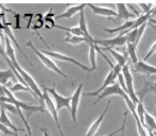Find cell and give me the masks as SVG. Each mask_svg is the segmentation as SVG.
<instances>
[{
  "label": "cell",
  "mask_w": 156,
  "mask_h": 136,
  "mask_svg": "<svg viewBox=\"0 0 156 136\" xmlns=\"http://www.w3.org/2000/svg\"><path fill=\"white\" fill-rule=\"evenodd\" d=\"M27 46L29 48H31L32 49V51H34V53L37 55V58L39 59V60L43 62V64L45 65L46 67L48 68V69H50V70H52V71H54L55 73H58V74H60V76H62L64 77V78H66L67 79L68 77H67V74L66 73H64V72L62 71V70L58 68V65L55 64V63L53 62V60H52L51 58H49L48 55H46V54H44L43 52L41 51V50H38V49H36L35 48V46L32 44V41H29L27 43Z\"/></svg>",
  "instance_id": "obj_2"
},
{
  "label": "cell",
  "mask_w": 156,
  "mask_h": 136,
  "mask_svg": "<svg viewBox=\"0 0 156 136\" xmlns=\"http://www.w3.org/2000/svg\"><path fill=\"white\" fill-rule=\"evenodd\" d=\"M134 71L138 72V73L146 74V76H152V74H156V67L141 60L137 64L134 65Z\"/></svg>",
  "instance_id": "obj_11"
},
{
  "label": "cell",
  "mask_w": 156,
  "mask_h": 136,
  "mask_svg": "<svg viewBox=\"0 0 156 136\" xmlns=\"http://www.w3.org/2000/svg\"><path fill=\"white\" fill-rule=\"evenodd\" d=\"M153 93L156 96V82H146L142 88L137 91V96L139 99H144L146 95Z\"/></svg>",
  "instance_id": "obj_19"
},
{
  "label": "cell",
  "mask_w": 156,
  "mask_h": 136,
  "mask_svg": "<svg viewBox=\"0 0 156 136\" xmlns=\"http://www.w3.org/2000/svg\"><path fill=\"white\" fill-rule=\"evenodd\" d=\"M117 80H118V74H117V72H116L115 70L111 69V70H109L108 73H107V76L105 77V80H104V82H103L102 86L99 87V88L97 89V91H90V93H87L86 95L87 96H90V97H96V96H99L101 93H102L103 91H105V89H106L107 87H109V86H112V85L115 84V83L117 82Z\"/></svg>",
  "instance_id": "obj_8"
},
{
  "label": "cell",
  "mask_w": 156,
  "mask_h": 136,
  "mask_svg": "<svg viewBox=\"0 0 156 136\" xmlns=\"http://www.w3.org/2000/svg\"><path fill=\"white\" fill-rule=\"evenodd\" d=\"M82 91H83V83H81V84H79V86L76 87V91H74L73 95L71 96L70 115H71V119H72V122H73V123L76 122V114H78V109H79V104H80Z\"/></svg>",
  "instance_id": "obj_9"
},
{
  "label": "cell",
  "mask_w": 156,
  "mask_h": 136,
  "mask_svg": "<svg viewBox=\"0 0 156 136\" xmlns=\"http://www.w3.org/2000/svg\"><path fill=\"white\" fill-rule=\"evenodd\" d=\"M5 87L9 89V91H11V93H13V94L17 93V91H29V93H31L35 98H37L36 95H35V94L33 93V91L29 88V87L26 86V85H23V84H21V83H14V84H12V83H9V84L6 85ZM37 99H38V98H37Z\"/></svg>",
  "instance_id": "obj_22"
},
{
  "label": "cell",
  "mask_w": 156,
  "mask_h": 136,
  "mask_svg": "<svg viewBox=\"0 0 156 136\" xmlns=\"http://www.w3.org/2000/svg\"><path fill=\"white\" fill-rule=\"evenodd\" d=\"M127 114H129V111H126L123 115V121H122V126H121V136H124V128H125V123H126V117Z\"/></svg>",
  "instance_id": "obj_34"
},
{
  "label": "cell",
  "mask_w": 156,
  "mask_h": 136,
  "mask_svg": "<svg viewBox=\"0 0 156 136\" xmlns=\"http://www.w3.org/2000/svg\"><path fill=\"white\" fill-rule=\"evenodd\" d=\"M85 6H87L86 3H81V4H74V5L69 6L68 9H66V11L62 14L58 15L55 17L56 19H61V18H71L73 15H76V13H80L81 11L84 10Z\"/></svg>",
  "instance_id": "obj_14"
},
{
  "label": "cell",
  "mask_w": 156,
  "mask_h": 136,
  "mask_svg": "<svg viewBox=\"0 0 156 136\" xmlns=\"http://www.w3.org/2000/svg\"><path fill=\"white\" fill-rule=\"evenodd\" d=\"M43 88H44V95H43V98H44V104L46 105L47 107L48 112L50 113V115L52 116V118L54 119L55 121L56 126H58V132H60L61 136H65L64 135V132L62 130V127H61V123H60V119H58V112L56 109V106H55V103H54L53 99L50 97V94L47 91V88L46 86L43 85Z\"/></svg>",
  "instance_id": "obj_3"
},
{
  "label": "cell",
  "mask_w": 156,
  "mask_h": 136,
  "mask_svg": "<svg viewBox=\"0 0 156 136\" xmlns=\"http://www.w3.org/2000/svg\"><path fill=\"white\" fill-rule=\"evenodd\" d=\"M96 46L97 45H94V44H89V60H90V63H91V71L97 69V64H96V52H97V49H96Z\"/></svg>",
  "instance_id": "obj_28"
},
{
  "label": "cell",
  "mask_w": 156,
  "mask_h": 136,
  "mask_svg": "<svg viewBox=\"0 0 156 136\" xmlns=\"http://www.w3.org/2000/svg\"><path fill=\"white\" fill-rule=\"evenodd\" d=\"M126 46H127V49H126L127 55H129V60L134 63V65L137 64V63L139 62L138 56H137V51H136V50H137V47L132 43H126Z\"/></svg>",
  "instance_id": "obj_24"
},
{
  "label": "cell",
  "mask_w": 156,
  "mask_h": 136,
  "mask_svg": "<svg viewBox=\"0 0 156 136\" xmlns=\"http://www.w3.org/2000/svg\"><path fill=\"white\" fill-rule=\"evenodd\" d=\"M0 131H1L3 134L5 135H12V136H17V132H14L13 130H11V129H9L8 127L3 126L2 123H0Z\"/></svg>",
  "instance_id": "obj_30"
},
{
  "label": "cell",
  "mask_w": 156,
  "mask_h": 136,
  "mask_svg": "<svg viewBox=\"0 0 156 136\" xmlns=\"http://www.w3.org/2000/svg\"><path fill=\"white\" fill-rule=\"evenodd\" d=\"M111 102H112L111 100H109V101L107 102V105H106V107L104 109V111H103L102 113H101V115L99 116L98 118H97L96 121H94V123L91 124L90 127H89L88 131H87V133H86V135H85V136H94V134H96L97 131H98L99 128H100L101 123H102L103 119H104L105 115H106L107 111H108V107H109V105H111Z\"/></svg>",
  "instance_id": "obj_13"
},
{
  "label": "cell",
  "mask_w": 156,
  "mask_h": 136,
  "mask_svg": "<svg viewBox=\"0 0 156 136\" xmlns=\"http://www.w3.org/2000/svg\"><path fill=\"white\" fill-rule=\"evenodd\" d=\"M122 73H123L125 84H126L127 96H129V99L134 102V104L137 105V103L139 102V98H138L137 93H136L135 88H134V79H133V76H132V72H131V69H129V66L127 64L125 65L123 68H122Z\"/></svg>",
  "instance_id": "obj_4"
},
{
  "label": "cell",
  "mask_w": 156,
  "mask_h": 136,
  "mask_svg": "<svg viewBox=\"0 0 156 136\" xmlns=\"http://www.w3.org/2000/svg\"><path fill=\"white\" fill-rule=\"evenodd\" d=\"M154 135L156 136V131H154Z\"/></svg>",
  "instance_id": "obj_41"
},
{
  "label": "cell",
  "mask_w": 156,
  "mask_h": 136,
  "mask_svg": "<svg viewBox=\"0 0 156 136\" xmlns=\"http://www.w3.org/2000/svg\"><path fill=\"white\" fill-rule=\"evenodd\" d=\"M116 6H117V14H118L117 19H123L125 21H129L132 20L131 18L136 16L134 13H131L127 10V6L125 3H117Z\"/></svg>",
  "instance_id": "obj_15"
},
{
  "label": "cell",
  "mask_w": 156,
  "mask_h": 136,
  "mask_svg": "<svg viewBox=\"0 0 156 136\" xmlns=\"http://www.w3.org/2000/svg\"><path fill=\"white\" fill-rule=\"evenodd\" d=\"M137 32H138V29H134L132 31H129V33L126 34V37H127V43H132L136 46V38H137ZM137 47V46H136Z\"/></svg>",
  "instance_id": "obj_29"
},
{
  "label": "cell",
  "mask_w": 156,
  "mask_h": 136,
  "mask_svg": "<svg viewBox=\"0 0 156 136\" xmlns=\"http://www.w3.org/2000/svg\"><path fill=\"white\" fill-rule=\"evenodd\" d=\"M0 123H2L3 126L8 127L9 129L13 130L14 132H25V129H21V128H17L15 127L14 124L12 123L11 119L9 118V116L6 115V112L5 109L1 106V113H0Z\"/></svg>",
  "instance_id": "obj_16"
},
{
  "label": "cell",
  "mask_w": 156,
  "mask_h": 136,
  "mask_svg": "<svg viewBox=\"0 0 156 136\" xmlns=\"http://www.w3.org/2000/svg\"><path fill=\"white\" fill-rule=\"evenodd\" d=\"M154 53H156V41H155L154 44H153L152 46H151V48L149 49L148 53H147V54H146V56L144 58V62H146L147 60H149V59H150L151 56H152Z\"/></svg>",
  "instance_id": "obj_31"
},
{
  "label": "cell",
  "mask_w": 156,
  "mask_h": 136,
  "mask_svg": "<svg viewBox=\"0 0 156 136\" xmlns=\"http://www.w3.org/2000/svg\"><path fill=\"white\" fill-rule=\"evenodd\" d=\"M41 131L44 132V136H50L49 132H48V130L45 128V127H44V128H41Z\"/></svg>",
  "instance_id": "obj_38"
},
{
  "label": "cell",
  "mask_w": 156,
  "mask_h": 136,
  "mask_svg": "<svg viewBox=\"0 0 156 136\" xmlns=\"http://www.w3.org/2000/svg\"><path fill=\"white\" fill-rule=\"evenodd\" d=\"M79 28L83 31V33L85 34V37L87 39L91 41V43L94 45V41H96V38H94L93 36L90 35L88 31V28H87V23H86V19H85V13H84V10L81 11L80 12V19H79Z\"/></svg>",
  "instance_id": "obj_18"
},
{
  "label": "cell",
  "mask_w": 156,
  "mask_h": 136,
  "mask_svg": "<svg viewBox=\"0 0 156 136\" xmlns=\"http://www.w3.org/2000/svg\"><path fill=\"white\" fill-rule=\"evenodd\" d=\"M55 28H58V29H61V30H64V31H66L67 33H70V34H72V35H76V36H83V37H85V34L83 33V31L79 27L68 28V27H64V26L56 25Z\"/></svg>",
  "instance_id": "obj_26"
},
{
  "label": "cell",
  "mask_w": 156,
  "mask_h": 136,
  "mask_svg": "<svg viewBox=\"0 0 156 136\" xmlns=\"http://www.w3.org/2000/svg\"><path fill=\"white\" fill-rule=\"evenodd\" d=\"M12 64L15 66V68H16L17 71L20 73V76L23 78V80L26 81L28 87H29V88L31 89L33 93L36 95V97L38 98V100H41V101L43 102V104H44V98H43L44 91H41V87H39V85L36 83V81L33 79V77L30 73H28V72L26 71L23 68H21L20 65L18 64V62H17V61H16V62H14V63H12Z\"/></svg>",
  "instance_id": "obj_1"
},
{
  "label": "cell",
  "mask_w": 156,
  "mask_h": 136,
  "mask_svg": "<svg viewBox=\"0 0 156 136\" xmlns=\"http://www.w3.org/2000/svg\"><path fill=\"white\" fill-rule=\"evenodd\" d=\"M105 50H108L109 52H111V54L114 56V59L116 60V62H117L118 65H120L122 68H123L125 65H126V58L123 55V54L119 53L118 51H116V50H114L113 48H104Z\"/></svg>",
  "instance_id": "obj_23"
},
{
  "label": "cell",
  "mask_w": 156,
  "mask_h": 136,
  "mask_svg": "<svg viewBox=\"0 0 156 136\" xmlns=\"http://www.w3.org/2000/svg\"><path fill=\"white\" fill-rule=\"evenodd\" d=\"M5 96V93H4V86H2L0 84V97H4Z\"/></svg>",
  "instance_id": "obj_37"
},
{
  "label": "cell",
  "mask_w": 156,
  "mask_h": 136,
  "mask_svg": "<svg viewBox=\"0 0 156 136\" xmlns=\"http://www.w3.org/2000/svg\"><path fill=\"white\" fill-rule=\"evenodd\" d=\"M154 117L156 118V106H155V109H154Z\"/></svg>",
  "instance_id": "obj_40"
},
{
  "label": "cell",
  "mask_w": 156,
  "mask_h": 136,
  "mask_svg": "<svg viewBox=\"0 0 156 136\" xmlns=\"http://www.w3.org/2000/svg\"><path fill=\"white\" fill-rule=\"evenodd\" d=\"M144 128L156 131V118L148 112H146L144 114Z\"/></svg>",
  "instance_id": "obj_25"
},
{
  "label": "cell",
  "mask_w": 156,
  "mask_h": 136,
  "mask_svg": "<svg viewBox=\"0 0 156 136\" xmlns=\"http://www.w3.org/2000/svg\"><path fill=\"white\" fill-rule=\"evenodd\" d=\"M66 35H67V37L63 41L64 43H69V44H71V45H79V44H81V43H87L89 45V44L91 43V41H89V39H87L86 37L76 36V35H72L70 33H67Z\"/></svg>",
  "instance_id": "obj_21"
},
{
  "label": "cell",
  "mask_w": 156,
  "mask_h": 136,
  "mask_svg": "<svg viewBox=\"0 0 156 136\" xmlns=\"http://www.w3.org/2000/svg\"><path fill=\"white\" fill-rule=\"evenodd\" d=\"M15 17H16V25H15V29H20V26H19V15L15 14Z\"/></svg>",
  "instance_id": "obj_35"
},
{
  "label": "cell",
  "mask_w": 156,
  "mask_h": 136,
  "mask_svg": "<svg viewBox=\"0 0 156 136\" xmlns=\"http://www.w3.org/2000/svg\"><path fill=\"white\" fill-rule=\"evenodd\" d=\"M146 109L144 105V99H139V102L136 105V113H137L138 117L140 119V122L142 123V126L144 127V114H146Z\"/></svg>",
  "instance_id": "obj_27"
},
{
  "label": "cell",
  "mask_w": 156,
  "mask_h": 136,
  "mask_svg": "<svg viewBox=\"0 0 156 136\" xmlns=\"http://www.w3.org/2000/svg\"><path fill=\"white\" fill-rule=\"evenodd\" d=\"M17 136H19V135H17Z\"/></svg>",
  "instance_id": "obj_42"
},
{
  "label": "cell",
  "mask_w": 156,
  "mask_h": 136,
  "mask_svg": "<svg viewBox=\"0 0 156 136\" xmlns=\"http://www.w3.org/2000/svg\"><path fill=\"white\" fill-rule=\"evenodd\" d=\"M149 23H154V25H156V20H155L154 18L150 19V20H149Z\"/></svg>",
  "instance_id": "obj_39"
},
{
  "label": "cell",
  "mask_w": 156,
  "mask_h": 136,
  "mask_svg": "<svg viewBox=\"0 0 156 136\" xmlns=\"http://www.w3.org/2000/svg\"><path fill=\"white\" fill-rule=\"evenodd\" d=\"M114 95H117V96H120V97L122 98V99H126L129 96H127V94L125 93V91L122 89V87L120 86V84L118 82H116L114 85H112V86L107 87L105 91H103L102 93L100 94V95L98 96V98H97L96 102L94 103V104H96V103H98L100 101L101 99H103V98L105 97H111V96H114Z\"/></svg>",
  "instance_id": "obj_7"
},
{
  "label": "cell",
  "mask_w": 156,
  "mask_h": 136,
  "mask_svg": "<svg viewBox=\"0 0 156 136\" xmlns=\"http://www.w3.org/2000/svg\"><path fill=\"white\" fill-rule=\"evenodd\" d=\"M2 19H3V23H2V26H3V31H4V33H5V35L6 36L9 37V38L11 39V41H13V43L15 44V45H16V47L18 48V50L19 51L21 52V53L23 54V55H25V58H26V60L28 61V62H29V64L31 65V66H33V64L31 62H30V60H29V58H28L27 55H26L25 54V52H23V50L21 49V47H20V45H19L18 43H17V41H16V38H15L14 36H13V33H12V31H11V29H10V27H9V26H10V23H5V20H4V17H3V15H2Z\"/></svg>",
  "instance_id": "obj_17"
},
{
  "label": "cell",
  "mask_w": 156,
  "mask_h": 136,
  "mask_svg": "<svg viewBox=\"0 0 156 136\" xmlns=\"http://www.w3.org/2000/svg\"><path fill=\"white\" fill-rule=\"evenodd\" d=\"M138 5H139L140 8H142L144 14H147V13H149L153 8H154V5H153L152 3H147V4L146 3H138Z\"/></svg>",
  "instance_id": "obj_32"
},
{
  "label": "cell",
  "mask_w": 156,
  "mask_h": 136,
  "mask_svg": "<svg viewBox=\"0 0 156 136\" xmlns=\"http://www.w3.org/2000/svg\"><path fill=\"white\" fill-rule=\"evenodd\" d=\"M45 21V28L46 29H52V28H54L56 26L55 21H54L53 18H49V19H46Z\"/></svg>",
  "instance_id": "obj_33"
},
{
  "label": "cell",
  "mask_w": 156,
  "mask_h": 136,
  "mask_svg": "<svg viewBox=\"0 0 156 136\" xmlns=\"http://www.w3.org/2000/svg\"><path fill=\"white\" fill-rule=\"evenodd\" d=\"M127 43V37L126 35H122V34H118L116 37L111 39H96L94 41V45H101L104 46V48H112L114 46H124Z\"/></svg>",
  "instance_id": "obj_10"
},
{
  "label": "cell",
  "mask_w": 156,
  "mask_h": 136,
  "mask_svg": "<svg viewBox=\"0 0 156 136\" xmlns=\"http://www.w3.org/2000/svg\"><path fill=\"white\" fill-rule=\"evenodd\" d=\"M46 88H47L48 93H49L50 95L52 96V98H53V101L55 103V106H56L58 112L61 111V109H64V107H66V109H68L70 111V107H71V105H70V103H71V97H63L62 95H60V94L55 91V87L54 86L50 87V88L46 87Z\"/></svg>",
  "instance_id": "obj_6"
},
{
  "label": "cell",
  "mask_w": 156,
  "mask_h": 136,
  "mask_svg": "<svg viewBox=\"0 0 156 136\" xmlns=\"http://www.w3.org/2000/svg\"><path fill=\"white\" fill-rule=\"evenodd\" d=\"M15 73L11 68L6 70H0V84L2 86H6L9 84V81L13 80V81H16V78H15Z\"/></svg>",
  "instance_id": "obj_20"
},
{
  "label": "cell",
  "mask_w": 156,
  "mask_h": 136,
  "mask_svg": "<svg viewBox=\"0 0 156 136\" xmlns=\"http://www.w3.org/2000/svg\"><path fill=\"white\" fill-rule=\"evenodd\" d=\"M119 132H121V128H119L118 130H116V131H114V132H112V133H109L108 135H105V136H115L116 134H118Z\"/></svg>",
  "instance_id": "obj_36"
},
{
  "label": "cell",
  "mask_w": 156,
  "mask_h": 136,
  "mask_svg": "<svg viewBox=\"0 0 156 136\" xmlns=\"http://www.w3.org/2000/svg\"><path fill=\"white\" fill-rule=\"evenodd\" d=\"M87 5L91 9L94 14L99 15V16H104V17H117V12L109 8H105V6H101V5H97V4L93 3H88Z\"/></svg>",
  "instance_id": "obj_12"
},
{
  "label": "cell",
  "mask_w": 156,
  "mask_h": 136,
  "mask_svg": "<svg viewBox=\"0 0 156 136\" xmlns=\"http://www.w3.org/2000/svg\"><path fill=\"white\" fill-rule=\"evenodd\" d=\"M44 54L48 55L49 58H51L52 60H58V61H62V62H69V63H72V64L76 65L80 68H82L83 70H85L86 72H91V68L85 66L83 65L82 63H80L79 61H76V59L73 58H70L68 55H65V54L61 53V52H56V51H51V50H41Z\"/></svg>",
  "instance_id": "obj_5"
}]
</instances>
